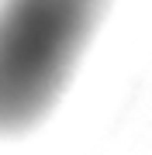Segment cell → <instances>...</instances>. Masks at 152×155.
<instances>
[{"instance_id": "6da1fadb", "label": "cell", "mask_w": 152, "mask_h": 155, "mask_svg": "<svg viewBox=\"0 0 152 155\" xmlns=\"http://www.w3.org/2000/svg\"><path fill=\"white\" fill-rule=\"evenodd\" d=\"M111 0H0V134L52 114Z\"/></svg>"}]
</instances>
